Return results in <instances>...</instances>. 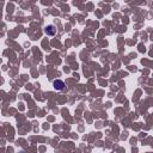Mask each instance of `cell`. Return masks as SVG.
Returning a JSON list of instances; mask_svg holds the SVG:
<instances>
[{
	"label": "cell",
	"instance_id": "cell-1",
	"mask_svg": "<svg viewBox=\"0 0 153 153\" xmlns=\"http://www.w3.org/2000/svg\"><path fill=\"white\" fill-rule=\"evenodd\" d=\"M44 33H46L48 36H54V35L56 34V28H55L54 25H48V27H46V29H44Z\"/></svg>",
	"mask_w": 153,
	"mask_h": 153
},
{
	"label": "cell",
	"instance_id": "cell-2",
	"mask_svg": "<svg viewBox=\"0 0 153 153\" xmlns=\"http://www.w3.org/2000/svg\"><path fill=\"white\" fill-rule=\"evenodd\" d=\"M54 88L58 90V91L63 90V88H65V83H63L62 80H55L54 82Z\"/></svg>",
	"mask_w": 153,
	"mask_h": 153
}]
</instances>
